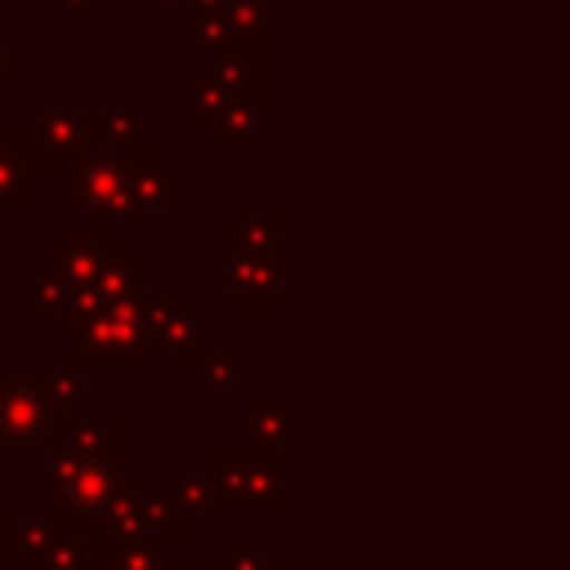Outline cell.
I'll list each match as a JSON object with an SVG mask.
<instances>
[{
  "instance_id": "1",
  "label": "cell",
  "mask_w": 570,
  "mask_h": 570,
  "mask_svg": "<svg viewBox=\"0 0 570 570\" xmlns=\"http://www.w3.org/2000/svg\"><path fill=\"white\" fill-rule=\"evenodd\" d=\"M45 503L40 517L67 534H85L98 539L107 512L120 503V494L138 481L134 472L120 468V459L107 454H71V450H45Z\"/></svg>"
},
{
  "instance_id": "2",
  "label": "cell",
  "mask_w": 570,
  "mask_h": 570,
  "mask_svg": "<svg viewBox=\"0 0 570 570\" xmlns=\"http://www.w3.org/2000/svg\"><path fill=\"white\" fill-rule=\"evenodd\" d=\"M85 401L80 370L0 374V454H45L67 414Z\"/></svg>"
},
{
  "instance_id": "3",
  "label": "cell",
  "mask_w": 570,
  "mask_h": 570,
  "mask_svg": "<svg viewBox=\"0 0 570 570\" xmlns=\"http://www.w3.org/2000/svg\"><path fill=\"white\" fill-rule=\"evenodd\" d=\"M67 365L80 374H134L142 370V298L89 303L62 325Z\"/></svg>"
},
{
  "instance_id": "4",
  "label": "cell",
  "mask_w": 570,
  "mask_h": 570,
  "mask_svg": "<svg viewBox=\"0 0 570 570\" xmlns=\"http://www.w3.org/2000/svg\"><path fill=\"white\" fill-rule=\"evenodd\" d=\"M62 205L80 214L89 227H111V232H138L147 218L134 200L129 156L98 147H85L76 160L62 165Z\"/></svg>"
},
{
  "instance_id": "5",
  "label": "cell",
  "mask_w": 570,
  "mask_h": 570,
  "mask_svg": "<svg viewBox=\"0 0 570 570\" xmlns=\"http://www.w3.org/2000/svg\"><path fill=\"white\" fill-rule=\"evenodd\" d=\"M187 463L209 481L214 512H281L285 508V454H200Z\"/></svg>"
},
{
  "instance_id": "6",
  "label": "cell",
  "mask_w": 570,
  "mask_h": 570,
  "mask_svg": "<svg viewBox=\"0 0 570 570\" xmlns=\"http://www.w3.org/2000/svg\"><path fill=\"white\" fill-rule=\"evenodd\" d=\"M142 352H151L169 374H187L205 356V316L183 289L142 298Z\"/></svg>"
},
{
  "instance_id": "7",
  "label": "cell",
  "mask_w": 570,
  "mask_h": 570,
  "mask_svg": "<svg viewBox=\"0 0 570 570\" xmlns=\"http://www.w3.org/2000/svg\"><path fill=\"white\" fill-rule=\"evenodd\" d=\"M80 107H85L80 89L53 85V89H45V98L36 107L22 111V134L36 147L45 169H62L67 160H76L89 147L85 125H80Z\"/></svg>"
},
{
  "instance_id": "8",
  "label": "cell",
  "mask_w": 570,
  "mask_h": 570,
  "mask_svg": "<svg viewBox=\"0 0 570 570\" xmlns=\"http://www.w3.org/2000/svg\"><path fill=\"white\" fill-rule=\"evenodd\" d=\"M205 285L232 312H281L285 307V258H249L227 254L205 272Z\"/></svg>"
},
{
  "instance_id": "9",
  "label": "cell",
  "mask_w": 570,
  "mask_h": 570,
  "mask_svg": "<svg viewBox=\"0 0 570 570\" xmlns=\"http://www.w3.org/2000/svg\"><path fill=\"white\" fill-rule=\"evenodd\" d=\"M120 245H125V232L80 223L76 232H49L40 245V263L53 267L58 276H67L71 285H89L98 276V267L107 263V254Z\"/></svg>"
},
{
  "instance_id": "10",
  "label": "cell",
  "mask_w": 570,
  "mask_h": 570,
  "mask_svg": "<svg viewBox=\"0 0 570 570\" xmlns=\"http://www.w3.org/2000/svg\"><path fill=\"white\" fill-rule=\"evenodd\" d=\"M45 205V165L22 129H0V214Z\"/></svg>"
},
{
  "instance_id": "11",
  "label": "cell",
  "mask_w": 570,
  "mask_h": 570,
  "mask_svg": "<svg viewBox=\"0 0 570 570\" xmlns=\"http://www.w3.org/2000/svg\"><path fill=\"white\" fill-rule=\"evenodd\" d=\"M129 165H134V200L142 214H174L187 205V178L165 160V151L138 147L129 151Z\"/></svg>"
},
{
  "instance_id": "12",
  "label": "cell",
  "mask_w": 570,
  "mask_h": 570,
  "mask_svg": "<svg viewBox=\"0 0 570 570\" xmlns=\"http://www.w3.org/2000/svg\"><path fill=\"white\" fill-rule=\"evenodd\" d=\"M160 499H165V512H169V534H200L205 530V517L214 512L209 508V481L200 476V468L196 463H187L183 459V468H174L165 481H160V490H156Z\"/></svg>"
},
{
  "instance_id": "13",
  "label": "cell",
  "mask_w": 570,
  "mask_h": 570,
  "mask_svg": "<svg viewBox=\"0 0 570 570\" xmlns=\"http://www.w3.org/2000/svg\"><path fill=\"white\" fill-rule=\"evenodd\" d=\"M236 102L263 107V45H227L209 49L200 62Z\"/></svg>"
},
{
  "instance_id": "14",
  "label": "cell",
  "mask_w": 570,
  "mask_h": 570,
  "mask_svg": "<svg viewBox=\"0 0 570 570\" xmlns=\"http://www.w3.org/2000/svg\"><path fill=\"white\" fill-rule=\"evenodd\" d=\"M76 298H80V285H71L67 276H58L53 267H31L22 276V307L53 334H62V325L76 316Z\"/></svg>"
},
{
  "instance_id": "15",
  "label": "cell",
  "mask_w": 570,
  "mask_h": 570,
  "mask_svg": "<svg viewBox=\"0 0 570 570\" xmlns=\"http://www.w3.org/2000/svg\"><path fill=\"white\" fill-rule=\"evenodd\" d=\"M80 125L89 147L98 151H138L147 147V116L138 107H80Z\"/></svg>"
},
{
  "instance_id": "16",
  "label": "cell",
  "mask_w": 570,
  "mask_h": 570,
  "mask_svg": "<svg viewBox=\"0 0 570 570\" xmlns=\"http://www.w3.org/2000/svg\"><path fill=\"white\" fill-rule=\"evenodd\" d=\"M142 285H147V258L138 249H111L107 263L98 267V276L89 285H80V298L76 307H89V303H120V298H142Z\"/></svg>"
},
{
  "instance_id": "17",
  "label": "cell",
  "mask_w": 570,
  "mask_h": 570,
  "mask_svg": "<svg viewBox=\"0 0 570 570\" xmlns=\"http://www.w3.org/2000/svg\"><path fill=\"white\" fill-rule=\"evenodd\" d=\"M227 232V254H249V258H285V214H245L227 209L223 214Z\"/></svg>"
},
{
  "instance_id": "18",
  "label": "cell",
  "mask_w": 570,
  "mask_h": 570,
  "mask_svg": "<svg viewBox=\"0 0 570 570\" xmlns=\"http://www.w3.org/2000/svg\"><path fill=\"white\" fill-rule=\"evenodd\" d=\"M49 450L120 459V450H125V419L120 414H67Z\"/></svg>"
},
{
  "instance_id": "19",
  "label": "cell",
  "mask_w": 570,
  "mask_h": 570,
  "mask_svg": "<svg viewBox=\"0 0 570 570\" xmlns=\"http://www.w3.org/2000/svg\"><path fill=\"white\" fill-rule=\"evenodd\" d=\"M289 441V405L281 392H258L245 401V445L249 454H285Z\"/></svg>"
},
{
  "instance_id": "20",
  "label": "cell",
  "mask_w": 570,
  "mask_h": 570,
  "mask_svg": "<svg viewBox=\"0 0 570 570\" xmlns=\"http://www.w3.org/2000/svg\"><path fill=\"white\" fill-rule=\"evenodd\" d=\"M200 134H205V147H209V151H258V147L267 142L263 116H258V107H249V102L227 107V111L214 116Z\"/></svg>"
},
{
  "instance_id": "21",
  "label": "cell",
  "mask_w": 570,
  "mask_h": 570,
  "mask_svg": "<svg viewBox=\"0 0 570 570\" xmlns=\"http://www.w3.org/2000/svg\"><path fill=\"white\" fill-rule=\"evenodd\" d=\"M0 539H4V552L22 561V570H36L49 543L58 539V525H49L40 512H9L0 525Z\"/></svg>"
},
{
  "instance_id": "22",
  "label": "cell",
  "mask_w": 570,
  "mask_h": 570,
  "mask_svg": "<svg viewBox=\"0 0 570 570\" xmlns=\"http://www.w3.org/2000/svg\"><path fill=\"white\" fill-rule=\"evenodd\" d=\"M205 570H285V557L272 552L267 534H227L223 548L205 557Z\"/></svg>"
},
{
  "instance_id": "23",
  "label": "cell",
  "mask_w": 570,
  "mask_h": 570,
  "mask_svg": "<svg viewBox=\"0 0 570 570\" xmlns=\"http://www.w3.org/2000/svg\"><path fill=\"white\" fill-rule=\"evenodd\" d=\"M94 570H187V561H183L178 552H165V543H120V539H102Z\"/></svg>"
},
{
  "instance_id": "24",
  "label": "cell",
  "mask_w": 570,
  "mask_h": 570,
  "mask_svg": "<svg viewBox=\"0 0 570 570\" xmlns=\"http://www.w3.org/2000/svg\"><path fill=\"white\" fill-rule=\"evenodd\" d=\"M183 40L191 45V49H227V45H263V40H245L236 27H232V18L223 13V4L218 9H187L183 13Z\"/></svg>"
},
{
  "instance_id": "25",
  "label": "cell",
  "mask_w": 570,
  "mask_h": 570,
  "mask_svg": "<svg viewBox=\"0 0 570 570\" xmlns=\"http://www.w3.org/2000/svg\"><path fill=\"white\" fill-rule=\"evenodd\" d=\"M183 85H187V111H183L187 129H205L214 116H223L227 107H236V98H232L205 67H191V71L183 76Z\"/></svg>"
},
{
  "instance_id": "26",
  "label": "cell",
  "mask_w": 570,
  "mask_h": 570,
  "mask_svg": "<svg viewBox=\"0 0 570 570\" xmlns=\"http://www.w3.org/2000/svg\"><path fill=\"white\" fill-rule=\"evenodd\" d=\"M196 370H200L205 392H218V396H236V392H245V383H249V361H245V352H232V347L205 352Z\"/></svg>"
},
{
  "instance_id": "27",
  "label": "cell",
  "mask_w": 570,
  "mask_h": 570,
  "mask_svg": "<svg viewBox=\"0 0 570 570\" xmlns=\"http://www.w3.org/2000/svg\"><path fill=\"white\" fill-rule=\"evenodd\" d=\"M94 566H98V543L85 534L58 530V539L49 543V552L40 557L36 570H94Z\"/></svg>"
},
{
  "instance_id": "28",
  "label": "cell",
  "mask_w": 570,
  "mask_h": 570,
  "mask_svg": "<svg viewBox=\"0 0 570 570\" xmlns=\"http://www.w3.org/2000/svg\"><path fill=\"white\" fill-rule=\"evenodd\" d=\"M223 13L232 18V27H236L245 40H263V27H267V0H223Z\"/></svg>"
},
{
  "instance_id": "29",
  "label": "cell",
  "mask_w": 570,
  "mask_h": 570,
  "mask_svg": "<svg viewBox=\"0 0 570 570\" xmlns=\"http://www.w3.org/2000/svg\"><path fill=\"white\" fill-rule=\"evenodd\" d=\"M22 71H27L22 49L0 31V89H18L22 85Z\"/></svg>"
},
{
  "instance_id": "30",
  "label": "cell",
  "mask_w": 570,
  "mask_h": 570,
  "mask_svg": "<svg viewBox=\"0 0 570 570\" xmlns=\"http://www.w3.org/2000/svg\"><path fill=\"white\" fill-rule=\"evenodd\" d=\"M102 0H62V27L67 31H80L89 22V13H98Z\"/></svg>"
},
{
  "instance_id": "31",
  "label": "cell",
  "mask_w": 570,
  "mask_h": 570,
  "mask_svg": "<svg viewBox=\"0 0 570 570\" xmlns=\"http://www.w3.org/2000/svg\"><path fill=\"white\" fill-rule=\"evenodd\" d=\"M223 0H183V9L178 13H187V9H218Z\"/></svg>"
},
{
  "instance_id": "32",
  "label": "cell",
  "mask_w": 570,
  "mask_h": 570,
  "mask_svg": "<svg viewBox=\"0 0 570 570\" xmlns=\"http://www.w3.org/2000/svg\"><path fill=\"white\" fill-rule=\"evenodd\" d=\"M156 9H183V0H151Z\"/></svg>"
}]
</instances>
